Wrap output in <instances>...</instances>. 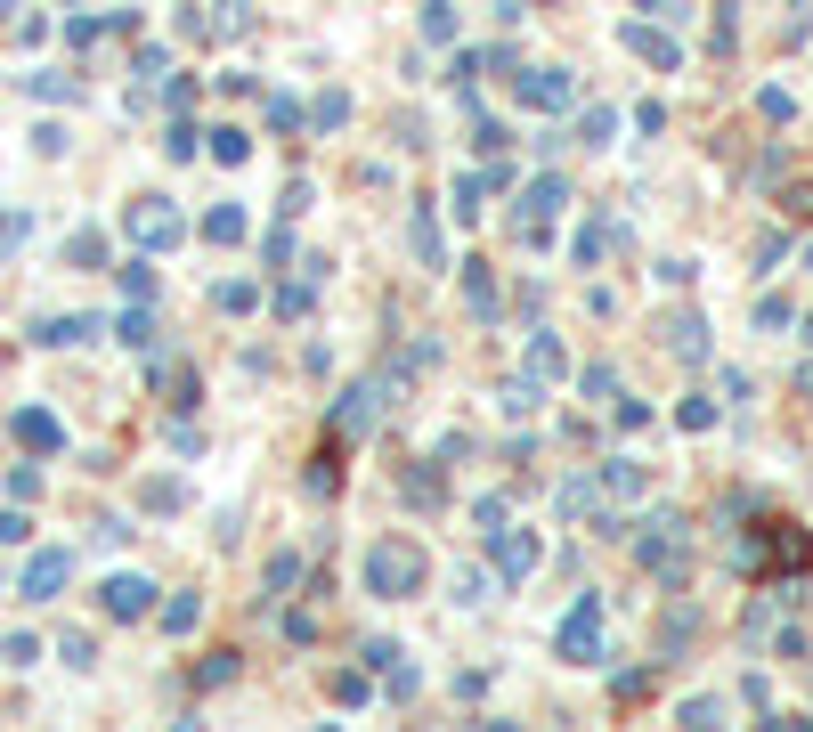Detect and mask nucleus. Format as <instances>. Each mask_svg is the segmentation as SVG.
Segmentation results:
<instances>
[{"instance_id": "obj_1", "label": "nucleus", "mask_w": 813, "mask_h": 732, "mask_svg": "<svg viewBox=\"0 0 813 732\" xmlns=\"http://www.w3.org/2000/svg\"><path fill=\"white\" fill-rule=\"evenodd\" d=\"M415 578H423V554H415V545H374V554H366V594H415Z\"/></svg>"}, {"instance_id": "obj_2", "label": "nucleus", "mask_w": 813, "mask_h": 732, "mask_svg": "<svg viewBox=\"0 0 813 732\" xmlns=\"http://www.w3.org/2000/svg\"><path fill=\"white\" fill-rule=\"evenodd\" d=\"M594 651H602V602L586 594L570 619H561V659H594Z\"/></svg>"}, {"instance_id": "obj_3", "label": "nucleus", "mask_w": 813, "mask_h": 732, "mask_svg": "<svg viewBox=\"0 0 813 732\" xmlns=\"http://www.w3.org/2000/svg\"><path fill=\"white\" fill-rule=\"evenodd\" d=\"M131 236H139V244H179V212L139 204V212H131Z\"/></svg>"}, {"instance_id": "obj_4", "label": "nucleus", "mask_w": 813, "mask_h": 732, "mask_svg": "<svg viewBox=\"0 0 813 732\" xmlns=\"http://www.w3.org/2000/svg\"><path fill=\"white\" fill-rule=\"evenodd\" d=\"M66 570H74L66 554H33V570H25V594H33V602H49L57 586H66Z\"/></svg>"}, {"instance_id": "obj_5", "label": "nucleus", "mask_w": 813, "mask_h": 732, "mask_svg": "<svg viewBox=\"0 0 813 732\" xmlns=\"http://www.w3.org/2000/svg\"><path fill=\"white\" fill-rule=\"evenodd\" d=\"M147 594H155L147 578H114V586H106V610H114V619H139V610H147Z\"/></svg>"}, {"instance_id": "obj_6", "label": "nucleus", "mask_w": 813, "mask_h": 732, "mask_svg": "<svg viewBox=\"0 0 813 732\" xmlns=\"http://www.w3.org/2000/svg\"><path fill=\"white\" fill-rule=\"evenodd\" d=\"M488 537H496V554H505V570H513V578H521V570H529V562H537V545H529V537H521V529H505V521H496V529H488Z\"/></svg>"}, {"instance_id": "obj_7", "label": "nucleus", "mask_w": 813, "mask_h": 732, "mask_svg": "<svg viewBox=\"0 0 813 732\" xmlns=\"http://www.w3.org/2000/svg\"><path fill=\"white\" fill-rule=\"evenodd\" d=\"M521 98H529V106H570V74H529Z\"/></svg>"}, {"instance_id": "obj_8", "label": "nucleus", "mask_w": 813, "mask_h": 732, "mask_svg": "<svg viewBox=\"0 0 813 732\" xmlns=\"http://www.w3.org/2000/svg\"><path fill=\"white\" fill-rule=\"evenodd\" d=\"M561 204V188H553V179H537V188H529V212H521V236H545V212Z\"/></svg>"}, {"instance_id": "obj_9", "label": "nucleus", "mask_w": 813, "mask_h": 732, "mask_svg": "<svg viewBox=\"0 0 813 732\" xmlns=\"http://www.w3.org/2000/svg\"><path fill=\"white\" fill-rule=\"evenodd\" d=\"M204 236H212V244H236V236H244V212H212Z\"/></svg>"}, {"instance_id": "obj_10", "label": "nucleus", "mask_w": 813, "mask_h": 732, "mask_svg": "<svg viewBox=\"0 0 813 732\" xmlns=\"http://www.w3.org/2000/svg\"><path fill=\"white\" fill-rule=\"evenodd\" d=\"M17 432H25L33 448H57V423H49V415H17Z\"/></svg>"}, {"instance_id": "obj_11", "label": "nucleus", "mask_w": 813, "mask_h": 732, "mask_svg": "<svg viewBox=\"0 0 813 732\" xmlns=\"http://www.w3.org/2000/svg\"><path fill=\"white\" fill-rule=\"evenodd\" d=\"M627 49H643V57H659V66H675V49H667V41H659V33H643V25H635V33H627Z\"/></svg>"}, {"instance_id": "obj_12", "label": "nucleus", "mask_w": 813, "mask_h": 732, "mask_svg": "<svg viewBox=\"0 0 813 732\" xmlns=\"http://www.w3.org/2000/svg\"><path fill=\"white\" fill-rule=\"evenodd\" d=\"M423 33H431V41H456V17L440 9V0H431V9H423Z\"/></svg>"}]
</instances>
